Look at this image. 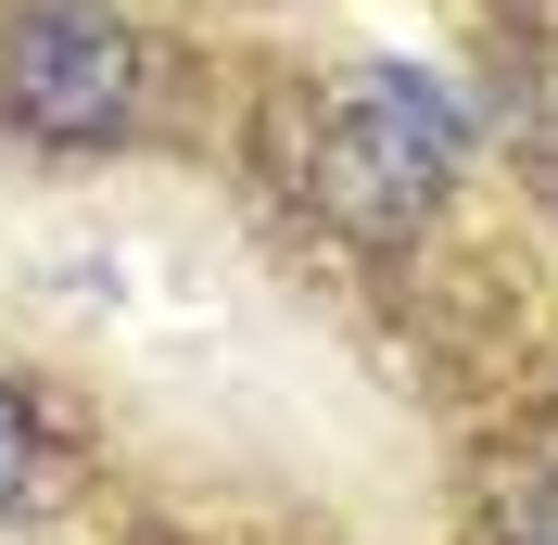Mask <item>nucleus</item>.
I'll use <instances>...</instances> for the list:
<instances>
[{
  "label": "nucleus",
  "instance_id": "1",
  "mask_svg": "<svg viewBox=\"0 0 558 545\" xmlns=\"http://www.w3.org/2000/svg\"><path fill=\"white\" fill-rule=\"evenodd\" d=\"M457 178V102L407 64H355L330 102H317V140H305V191L330 229L355 241H407L418 216L445 204Z\"/></svg>",
  "mask_w": 558,
  "mask_h": 545
},
{
  "label": "nucleus",
  "instance_id": "2",
  "mask_svg": "<svg viewBox=\"0 0 558 545\" xmlns=\"http://www.w3.org/2000/svg\"><path fill=\"white\" fill-rule=\"evenodd\" d=\"M0 114L26 140H128L140 114V51L114 13H76V0H26V13H0Z\"/></svg>",
  "mask_w": 558,
  "mask_h": 545
},
{
  "label": "nucleus",
  "instance_id": "3",
  "mask_svg": "<svg viewBox=\"0 0 558 545\" xmlns=\"http://www.w3.org/2000/svg\"><path fill=\"white\" fill-rule=\"evenodd\" d=\"M38 470H51V432H38V407L0 380V508H26V495H38Z\"/></svg>",
  "mask_w": 558,
  "mask_h": 545
},
{
  "label": "nucleus",
  "instance_id": "4",
  "mask_svg": "<svg viewBox=\"0 0 558 545\" xmlns=\"http://www.w3.org/2000/svg\"><path fill=\"white\" fill-rule=\"evenodd\" d=\"M508 545H558V470L508 495Z\"/></svg>",
  "mask_w": 558,
  "mask_h": 545
}]
</instances>
